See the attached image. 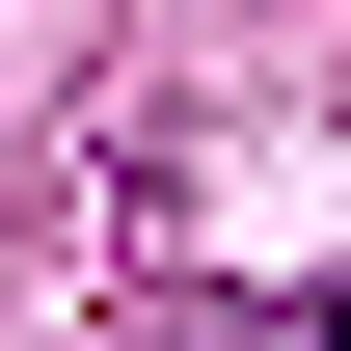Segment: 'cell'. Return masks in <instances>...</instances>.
<instances>
[{
    "instance_id": "6da1fadb",
    "label": "cell",
    "mask_w": 351,
    "mask_h": 351,
    "mask_svg": "<svg viewBox=\"0 0 351 351\" xmlns=\"http://www.w3.org/2000/svg\"><path fill=\"white\" fill-rule=\"evenodd\" d=\"M298 351H351V298H324V324H298Z\"/></svg>"
}]
</instances>
